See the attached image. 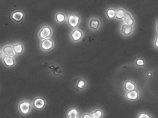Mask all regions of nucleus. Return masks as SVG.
<instances>
[{
    "label": "nucleus",
    "instance_id": "1",
    "mask_svg": "<svg viewBox=\"0 0 158 118\" xmlns=\"http://www.w3.org/2000/svg\"><path fill=\"white\" fill-rule=\"evenodd\" d=\"M82 21L81 17L76 13H71L67 17V22L68 25L71 28H77Z\"/></svg>",
    "mask_w": 158,
    "mask_h": 118
},
{
    "label": "nucleus",
    "instance_id": "2",
    "mask_svg": "<svg viewBox=\"0 0 158 118\" xmlns=\"http://www.w3.org/2000/svg\"><path fill=\"white\" fill-rule=\"evenodd\" d=\"M32 104L29 100H24L18 104V109L19 113L23 115H27L32 111Z\"/></svg>",
    "mask_w": 158,
    "mask_h": 118
},
{
    "label": "nucleus",
    "instance_id": "3",
    "mask_svg": "<svg viewBox=\"0 0 158 118\" xmlns=\"http://www.w3.org/2000/svg\"><path fill=\"white\" fill-rule=\"evenodd\" d=\"M53 34V29L48 25H44L39 30L38 37L41 41L49 38Z\"/></svg>",
    "mask_w": 158,
    "mask_h": 118
},
{
    "label": "nucleus",
    "instance_id": "4",
    "mask_svg": "<svg viewBox=\"0 0 158 118\" xmlns=\"http://www.w3.org/2000/svg\"><path fill=\"white\" fill-rule=\"evenodd\" d=\"M54 41L51 38L42 40L40 43V49L44 52H48L52 50L54 47Z\"/></svg>",
    "mask_w": 158,
    "mask_h": 118
},
{
    "label": "nucleus",
    "instance_id": "5",
    "mask_svg": "<svg viewBox=\"0 0 158 118\" xmlns=\"http://www.w3.org/2000/svg\"><path fill=\"white\" fill-rule=\"evenodd\" d=\"M83 37L84 33L80 29H74L70 33V38L74 42H78L80 41Z\"/></svg>",
    "mask_w": 158,
    "mask_h": 118
},
{
    "label": "nucleus",
    "instance_id": "6",
    "mask_svg": "<svg viewBox=\"0 0 158 118\" xmlns=\"http://www.w3.org/2000/svg\"><path fill=\"white\" fill-rule=\"evenodd\" d=\"M32 106L37 110H43L46 106L47 102L43 97L38 96L35 98L32 101Z\"/></svg>",
    "mask_w": 158,
    "mask_h": 118
},
{
    "label": "nucleus",
    "instance_id": "7",
    "mask_svg": "<svg viewBox=\"0 0 158 118\" xmlns=\"http://www.w3.org/2000/svg\"><path fill=\"white\" fill-rule=\"evenodd\" d=\"M25 15L24 12L22 10H16L12 13L10 18L15 22L20 23L24 21Z\"/></svg>",
    "mask_w": 158,
    "mask_h": 118
},
{
    "label": "nucleus",
    "instance_id": "8",
    "mask_svg": "<svg viewBox=\"0 0 158 118\" xmlns=\"http://www.w3.org/2000/svg\"><path fill=\"white\" fill-rule=\"evenodd\" d=\"M133 26H131L125 23H123L121 25L120 33L125 36H129V35L133 33Z\"/></svg>",
    "mask_w": 158,
    "mask_h": 118
},
{
    "label": "nucleus",
    "instance_id": "9",
    "mask_svg": "<svg viewBox=\"0 0 158 118\" xmlns=\"http://www.w3.org/2000/svg\"><path fill=\"white\" fill-rule=\"evenodd\" d=\"M89 28L93 30H97L100 28L101 26V22L100 19L96 17H93L90 19L88 22Z\"/></svg>",
    "mask_w": 158,
    "mask_h": 118
},
{
    "label": "nucleus",
    "instance_id": "10",
    "mask_svg": "<svg viewBox=\"0 0 158 118\" xmlns=\"http://www.w3.org/2000/svg\"><path fill=\"white\" fill-rule=\"evenodd\" d=\"M139 96L140 93L139 91L136 90L126 92L125 94V99L128 100H136L139 99Z\"/></svg>",
    "mask_w": 158,
    "mask_h": 118
},
{
    "label": "nucleus",
    "instance_id": "11",
    "mask_svg": "<svg viewBox=\"0 0 158 118\" xmlns=\"http://www.w3.org/2000/svg\"><path fill=\"white\" fill-rule=\"evenodd\" d=\"M2 61L4 65L8 68H12L16 65V60L14 57L4 56Z\"/></svg>",
    "mask_w": 158,
    "mask_h": 118
},
{
    "label": "nucleus",
    "instance_id": "12",
    "mask_svg": "<svg viewBox=\"0 0 158 118\" xmlns=\"http://www.w3.org/2000/svg\"><path fill=\"white\" fill-rule=\"evenodd\" d=\"M2 53L4 55V56L8 57H14L15 54L12 47V45H8L3 47L2 49Z\"/></svg>",
    "mask_w": 158,
    "mask_h": 118
},
{
    "label": "nucleus",
    "instance_id": "13",
    "mask_svg": "<svg viewBox=\"0 0 158 118\" xmlns=\"http://www.w3.org/2000/svg\"><path fill=\"white\" fill-rule=\"evenodd\" d=\"M12 47L15 55H21L24 51V43L17 42L12 45Z\"/></svg>",
    "mask_w": 158,
    "mask_h": 118
},
{
    "label": "nucleus",
    "instance_id": "14",
    "mask_svg": "<svg viewBox=\"0 0 158 118\" xmlns=\"http://www.w3.org/2000/svg\"><path fill=\"white\" fill-rule=\"evenodd\" d=\"M123 21L124 23L127 24L128 25H130L131 26H132L135 24V21L134 18L133 17L132 15L131 14V13L129 12H126L125 14V17L123 19Z\"/></svg>",
    "mask_w": 158,
    "mask_h": 118
},
{
    "label": "nucleus",
    "instance_id": "15",
    "mask_svg": "<svg viewBox=\"0 0 158 118\" xmlns=\"http://www.w3.org/2000/svg\"><path fill=\"white\" fill-rule=\"evenodd\" d=\"M124 89L127 92L136 90L137 86L134 82L132 80H126L124 84Z\"/></svg>",
    "mask_w": 158,
    "mask_h": 118
},
{
    "label": "nucleus",
    "instance_id": "16",
    "mask_svg": "<svg viewBox=\"0 0 158 118\" xmlns=\"http://www.w3.org/2000/svg\"><path fill=\"white\" fill-rule=\"evenodd\" d=\"M54 19L56 22L58 24H62L67 21V15L63 12H57L55 14Z\"/></svg>",
    "mask_w": 158,
    "mask_h": 118
},
{
    "label": "nucleus",
    "instance_id": "17",
    "mask_svg": "<svg viewBox=\"0 0 158 118\" xmlns=\"http://www.w3.org/2000/svg\"><path fill=\"white\" fill-rule=\"evenodd\" d=\"M75 86L77 90L83 91L86 89L87 87V82L86 79L83 78H80L77 80Z\"/></svg>",
    "mask_w": 158,
    "mask_h": 118
},
{
    "label": "nucleus",
    "instance_id": "18",
    "mask_svg": "<svg viewBox=\"0 0 158 118\" xmlns=\"http://www.w3.org/2000/svg\"><path fill=\"white\" fill-rule=\"evenodd\" d=\"M92 118H103L104 116V112L100 109H96L90 113Z\"/></svg>",
    "mask_w": 158,
    "mask_h": 118
},
{
    "label": "nucleus",
    "instance_id": "19",
    "mask_svg": "<svg viewBox=\"0 0 158 118\" xmlns=\"http://www.w3.org/2000/svg\"><path fill=\"white\" fill-rule=\"evenodd\" d=\"M79 112L77 109L71 108L68 111L67 118H79Z\"/></svg>",
    "mask_w": 158,
    "mask_h": 118
},
{
    "label": "nucleus",
    "instance_id": "20",
    "mask_svg": "<svg viewBox=\"0 0 158 118\" xmlns=\"http://www.w3.org/2000/svg\"><path fill=\"white\" fill-rule=\"evenodd\" d=\"M125 12H126L125 9L122 8H120L116 9V14H115V19L118 20H123L125 17Z\"/></svg>",
    "mask_w": 158,
    "mask_h": 118
},
{
    "label": "nucleus",
    "instance_id": "21",
    "mask_svg": "<svg viewBox=\"0 0 158 118\" xmlns=\"http://www.w3.org/2000/svg\"><path fill=\"white\" fill-rule=\"evenodd\" d=\"M116 9L114 8H109L106 10L105 14L106 17L108 19H115Z\"/></svg>",
    "mask_w": 158,
    "mask_h": 118
},
{
    "label": "nucleus",
    "instance_id": "22",
    "mask_svg": "<svg viewBox=\"0 0 158 118\" xmlns=\"http://www.w3.org/2000/svg\"><path fill=\"white\" fill-rule=\"evenodd\" d=\"M134 63L136 67L140 68L146 66V61L143 58H138L135 59Z\"/></svg>",
    "mask_w": 158,
    "mask_h": 118
},
{
    "label": "nucleus",
    "instance_id": "23",
    "mask_svg": "<svg viewBox=\"0 0 158 118\" xmlns=\"http://www.w3.org/2000/svg\"><path fill=\"white\" fill-rule=\"evenodd\" d=\"M136 118H151L149 113L145 112H140L138 113Z\"/></svg>",
    "mask_w": 158,
    "mask_h": 118
},
{
    "label": "nucleus",
    "instance_id": "24",
    "mask_svg": "<svg viewBox=\"0 0 158 118\" xmlns=\"http://www.w3.org/2000/svg\"><path fill=\"white\" fill-rule=\"evenodd\" d=\"M60 68L57 67V68H56V69L54 70V74L55 76H58V75H59L61 73V71H58V70H60Z\"/></svg>",
    "mask_w": 158,
    "mask_h": 118
},
{
    "label": "nucleus",
    "instance_id": "25",
    "mask_svg": "<svg viewBox=\"0 0 158 118\" xmlns=\"http://www.w3.org/2000/svg\"><path fill=\"white\" fill-rule=\"evenodd\" d=\"M81 118H92V116L90 113H84L82 115Z\"/></svg>",
    "mask_w": 158,
    "mask_h": 118
},
{
    "label": "nucleus",
    "instance_id": "26",
    "mask_svg": "<svg viewBox=\"0 0 158 118\" xmlns=\"http://www.w3.org/2000/svg\"><path fill=\"white\" fill-rule=\"evenodd\" d=\"M158 37H156L155 38V40L154 41V46L155 47H156V49H158Z\"/></svg>",
    "mask_w": 158,
    "mask_h": 118
},
{
    "label": "nucleus",
    "instance_id": "27",
    "mask_svg": "<svg viewBox=\"0 0 158 118\" xmlns=\"http://www.w3.org/2000/svg\"><path fill=\"white\" fill-rule=\"evenodd\" d=\"M146 76L148 77V78H151L153 76V73L150 71L148 72L147 74H146Z\"/></svg>",
    "mask_w": 158,
    "mask_h": 118
},
{
    "label": "nucleus",
    "instance_id": "28",
    "mask_svg": "<svg viewBox=\"0 0 158 118\" xmlns=\"http://www.w3.org/2000/svg\"><path fill=\"white\" fill-rule=\"evenodd\" d=\"M2 56V52H1V50H0V58Z\"/></svg>",
    "mask_w": 158,
    "mask_h": 118
}]
</instances>
